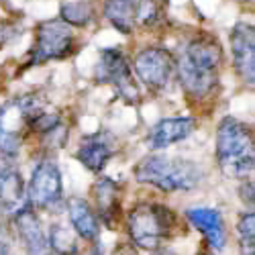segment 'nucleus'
Instances as JSON below:
<instances>
[{
  "label": "nucleus",
  "mask_w": 255,
  "mask_h": 255,
  "mask_svg": "<svg viewBox=\"0 0 255 255\" xmlns=\"http://www.w3.org/2000/svg\"><path fill=\"white\" fill-rule=\"evenodd\" d=\"M217 161L221 172L233 180H245L253 172V133L235 117H225L217 129Z\"/></svg>",
  "instance_id": "f257e3e1"
},
{
  "label": "nucleus",
  "mask_w": 255,
  "mask_h": 255,
  "mask_svg": "<svg viewBox=\"0 0 255 255\" xmlns=\"http://www.w3.org/2000/svg\"><path fill=\"white\" fill-rule=\"evenodd\" d=\"M135 180L163 192H190L200 184L202 172L194 161L184 157L147 155L135 167Z\"/></svg>",
  "instance_id": "f03ea898"
},
{
  "label": "nucleus",
  "mask_w": 255,
  "mask_h": 255,
  "mask_svg": "<svg viewBox=\"0 0 255 255\" xmlns=\"http://www.w3.org/2000/svg\"><path fill=\"white\" fill-rule=\"evenodd\" d=\"M45 111V100L33 92L16 96L0 106V153L14 157L31 133L33 121Z\"/></svg>",
  "instance_id": "7ed1b4c3"
},
{
  "label": "nucleus",
  "mask_w": 255,
  "mask_h": 255,
  "mask_svg": "<svg viewBox=\"0 0 255 255\" xmlns=\"http://www.w3.org/2000/svg\"><path fill=\"white\" fill-rule=\"evenodd\" d=\"M129 237L143 251H157L176 227V215L165 204L143 202L129 212Z\"/></svg>",
  "instance_id": "20e7f679"
},
{
  "label": "nucleus",
  "mask_w": 255,
  "mask_h": 255,
  "mask_svg": "<svg viewBox=\"0 0 255 255\" xmlns=\"http://www.w3.org/2000/svg\"><path fill=\"white\" fill-rule=\"evenodd\" d=\"M165 12L163 0H104L106 20L121 33L153 27Z\"/></svg>",
  "instance_id": "39448f33"
},
{
  "label": "nucleus",
  "mask_w": 255,
  "mask_h": 255,
  "mask_svg": "<svg viewBox=\"0 0 255 255\" xmlns=\"http://www.w3.org/2000/svg\"><path fill=\"white\" fill-rule=\"evenodd\" d=\"M76 49L74 27L66 25L61 18L45 20L35 29L33 61L43 63L49 59H66Z\"/></svg>",
  "instance_id": "423d86ee"
},
{
  "label": "nucleus",
  "mask_w": 255,
  "mask_h": 255,
  "mask_svg": "<svg viewBox=\"0 0 255 255\" xmlns=\"http://www.w3.org/2000/svg\"><path fill=\"white\" fill-rule=\"evenodd\" d=\"M96 78L102 84H111L125 102H129V104L139 102L137 82L131 74L129 59H127V55L121 49L109 47V49L100 51V59L96 66Z\"/></svg>",
  "instance_id": "0eeeda50"
},
{
  "label": "nucleus",
  "mask_w": 255,
  "mask_h": 255,
  "mask_svg": "<svg viewBox=\"0 0 255 255\" xmlns=\"http://www.w3.org/2000/svg\"><path fill=\"white\" fill-rule=\"evenodd\" d=\"M25 196L29 200V206L39 210L51 208L61 200L63 196L61 172L53 159L43 157L33 167L29 186L25 188Z\"/></svg>",
  "instance_id": "6e6552de"
},
{
  "label": "nucleus",
  "mask_w": 255,
  "mask_h": 255,
  "mask_svg": "<svg viewBox=\"0 0 255 255\" xmlns=\"http://www.w3.org/2000/svg\"><path fill=\"white\" fill-rule=\"evenodd\" d=\"M135 74L149 90L161 92L176 74V57L163 47H145L135 55Z\"/></svg>",
  "instance_id": "1a4fd4ad"
},
{
  "label": "nucleus",
  "mask_w": 255,
  "mask_h": 255,
  "mask_svg": "<svg viewBox=\"0 0 255 255\" xmlns=\"http://www.w3.org/2000/svg\"><path fill=\"white\" fill-rule=\"evenodd\" d=\"M231 51L233 66H235L239 78L253 86L255 82V31L249 23H237L231 31Z\"/></svg>",
  "instance_id": "9d476101"
},
{
  "label": "nucleus",
  "mask_w": 255,
  "mask_h": 255,
  "mask_svg": "<svg viewBox=\"0 0 255 255\" xmlns=\"http://www.w3.org/2000/svg\"><path fill=\"white\" fill-rule=\"evenodd\" d=\"M14 227L20 241H23L27 255H53L45 235V229L41 225L35 208L20 206L18 210H14Z\"/></svg>",
  "instance_id": "9b49d317"
},
{
  "label": "nucleus",
  "mask_w": 255,
  "mask_h": 255,
  "mask_svg": "<svg viewBox=\"0 0 255 255\" xmlns=\"http://www.w3.org/2000/svg\"><path fill=\"white\" fill-rule=\"evenodd\" d=\"M182 59L188 63H192L194 68L206 70V72H219L223 63V47L217 41V37H212L208 33H200L194 39H190V43L184 47Z\"/></svg>",
  "instance_id": "f8f14e48"
},
{
  "label": "nucleus",
  "mask_w": 255,
  "mask_h": 255,
  "mask_svg": "<svg viewBox=\"0 0 255 255\" xmlns=\"http://www.w3.org/2000/svg\"><path fill=\"white\" fill-rule=\"evenodd\" d=\"M186 217H188L190 225L202 233L204 239L208 241V245L215 251H221L225 247L227 231H225V223H223V217H221L219 210L196 206V208H190L186 212Z\"/></svg>",
  "instance_id": "ddd939ff"
},
{
  "label": "nucleus",
  "mask_w": 255,
  "mask_h": 255,
  "mask_svg": "<svg viewBox=\"0 0 255 255\" xmlns=\"http://www.w3.org/2000/svg\"><path fill=\"white\" fill-rule=\"evenodd\" d=\"M194 119L188 117H172V119H163L157 125H153V129L149 131L147 137V145L151 149H165V147L184 141L186 137L192 135L194 131Z\"/></svg>",
  "instance_id": "4468645a"
},
{
  "label": "nucleus",
  "mask_w": 255,
  "mask_h": 255,
  "mask_svg": "<svg viewBox=\"0 0 255 255\" xmlns=\"http://www.w3.org/2000/svg\"><path fill=\"white\" fill-rule=\"evenodd\" d=\"M111 155H113V147H111V143L106 141L102 135L86 137V139L80 143L78 153H76L78 161L84 167H88L90 172H94V174H100L102 172L104 165L109 163Z\"/></svg>",
  "instance_id": "2eb2a0df"
},
{
  "label": "nucleus",
  "mask_w": 255,
  "mask_h": 255,
  "mask_svg": "<svg viewBox=\"0 0 255 255\" xmlns=\"http://www.w3.org/2000/svg\"><path fill=\"white\" fill-rule=\"evenodd\" d=\"M68 212H70V223H72L74 231L82 239H86V241H96L98 239V233H100L98 217L86 200L72 198L68 202Z\"/></svg>",
  "instance_id": "dca6fc26"
},
{
  "label": "nucleus",
  "mask_w": 255,
  "mask_h": 255,
  "mask_svg": "<svg viewBox=\"0 0 255 255\" xmlns=\"http://www.w3.org/2000/svg\"><path fill=\"white\" fill-rule=\"evenodd\" d=\"M25 202V182L16 167L0 165V206L18 210Z\"/></svg>",
  "instance_id": "f3484780"
},
{
  "label": "nucleus",
  "mask_w": 255,
  "mask_h": 255,
  "mask_svg": "<svg viewBox=\"0 0 255 255\" xmlns=\"http://www.w3.org/2000/svg\"><path fill=\"white\" fill-rule=\"evenodd\" d=\"M94 200H96V210L98 215L109 227H115L117 219H119V186L109 180V178H100L94 184Z\"/></svg>",
  "instance_id": "a211bd4d"
},
{
  "label": "nucleus",
  "mask_w": 255,
  "mask_h": 255,
  "mask_svg": "<svg viewBox=\"0 0 255 255\" xmlns=\"http://www.w3.org/2000/svg\"><path fill=\"white\" fill-rule=\"evenodd\" d=\"M59 12H61V20L70 27H86L94 16V8L86 0H74V2L61 4Z\"/></svg>",
  "instance_id": "6ab92c4d"
},
{
  "label": "nucleus",
  "mask_w": 255,
  "mask_h": 255,
  "mask_svg": "<svg viewBox=\"0 0 255 255\" xmlns=\"http://www.w3.org/2000/svg\"><path fill=\"white\" fill-rule=\"evenodd\" d=\"M51 253L55 255H76L78 253V243H76V235L63 225H53L49 235H47Z\"/></svg>",
  "instance_id": "aec40b11"
},
{
  "label": "nucleus",
  "mask_w": 255,
  "mask_h": 255,
  "mask_svg": "<svg viewBox=\"0 0 255 255\" xmlns=\"http://www.w3.org/2000/svg\"><path fill=\"white\" fill-rule=\"evenodd\" d=\"M237 231H239V241H241V247H243V253H251L255 251V217L253 212H245L241 215L239 223H237Z\"/></svg>",
  "instance_id": "412c9836"
},
{
  "label": "nucleus",
  "mask_w": 255,
  "mask_h": 255,
  "mask_svg": "<svg viewBox=\"0 0 255 255\" xmlns=\"http://www.w3.org/2000/svg\"><path fill=\"white\" fill-rule=\"evenodd\" d=\"M8 253H10V233L2 215H0V255H8Z\"/></svg>",
  "instance_id": "4be33fe9"
},
{
  "label": "nucleus",
  "mask_w": 255,
  "mask_h": 255,
  "mask_svg": "<svg viewBox=\"0 0 255 255\" xmlns=\"http://www.w3.org/2000/svg\"><path fill=\"white\" fill-rule=\"evenodd\" d=\"M245 198H247V204L253 206V182L251 180H247L241 186V200H245Z\"/></svg>",
  "instance_id": "5701e85b"
},
{
  "label": "nucleus",
  "mask_w": 255,
  "mask_h": 255,
  "mask_svg": "<svg viewBox=\"0 0 255 255\" xmlns=\"http://www.w3.org/2000/svg\"><path fill=\"white\" fill-rule=\"evenodd\" d=\"M86 255H102V251H100V245H94Z\"/></svg>",
  "instance_id": "b1692460"
},
{
  "label": "nucleus",
  "mask_w": 255,
  "mask_h": 255,
  "mask_svg": "<svg viewBox=\"0 0 255 255\" xmlns=\"http://www.w3.org/2000/svg\"><path fill=\"white\" fill-rule=\"evenodd\" d=\"M157 255H174V253H157Z\"/></svg>",
  "instance_id": "393cba45"
},
{
  "label": "nucleus",
  "mask_w": 255,
  "mask_h": 255,
  "mask_svg": "<svg viewBox=\"0 0 255 255\" xmlns=\"http://www.w3.org/2000/svg\"><path fill=\"white\" fill-rule=\"evenodd\" d=\"M241 2H245V0H241ZM247 2H249V0H247Z\"/></svg>",
  "instance_id": "a878e982"
}]
</instances>
